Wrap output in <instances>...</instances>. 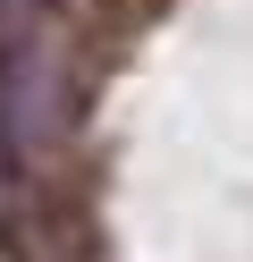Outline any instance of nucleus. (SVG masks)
<instances>
[{"label":"nucleus","mask_w":253,"mask_h":262,"mask_svg":"<svg viewBox=\"0 0 253 262\" xmlns=\"http://www.w3.org/2000/svg\"><path fill=\"white\" fill-rule=\"evenodd\" d=\"M17 9H26V0H0V17H17Z\"/></svg>","instance_id":"nucleus-1"}]
</instances>
